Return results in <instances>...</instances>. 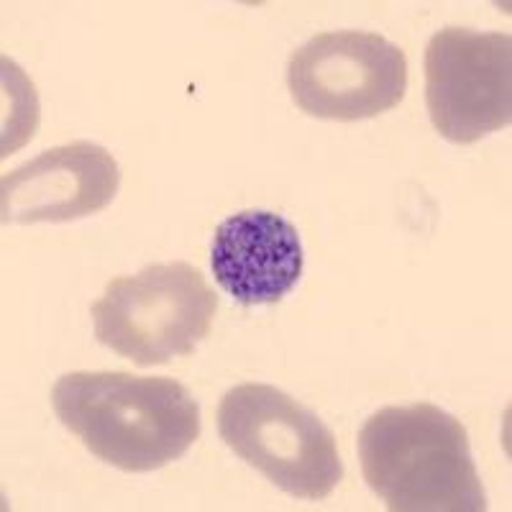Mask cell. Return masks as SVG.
Masks as SVG:
<instances>
[{"label":"cell","mask_w":512,"mask_h":512,"mask_svg":"<svg viewBox=\"0 0 512 512\" xmlns=\"http://www.w3.org/2000/svg\"><path fill=\"white\" fill-rule=\"evenodd\" d=\"M121 172L113 154L93 141L54 146L3 175V223H67L105 210Z\"/></svg>","instance_id":"cell-7"},{"label":"cell","mask_w":512,"mask_h":512,"mask_svg":"<svg viewBox=\"0 0 512 512\" xmlns=\"http://www.w3.org/2000/svg\"><path fill=\"white\" fill-rule=\"evenodd\" d=\"M52 408L90 454L128 474L172 464L200 436L198 400L169 377L64 374L54 384Z\"/></svg>","instance_id":"cell-1"},{"label":"cell","mask_w":512,"mask_h":512,"mask_svg":"<svg viewBox=\"0 0 512 512\" xmlns=\"http://www.w3.org/2000/svg\"><path fill=\"white\" fill-rule=\"evenodd\" d=\"M216 313V292L187 262L116 277L90 305L95 338L139 367L190 356L210 336Z\"/></svg>","instance_id":"cell-3"},{"label":"cell","mask_w":512,"mask_h":512,"mask_svg":"<svg viewBox=\"0 0 512 512\" xmlns=\"http://www.w3.org/2000/svg\"><path fill=\"white\" fill-rule=\"evenodd\" d=\"M287 85L308 116L367 121L402 103L408 57L372 31H328L292 52Z\"/></svg>","instance_id":"cell-5"},{"label":"cell","mask_w":512,"mask_h":512,"mask_svg":"<svg viewBox=\"0 0 512 512\" xmlns=\"http://www.w3.org/2000/svg\"><path fill=\"white\" fill-rule=\"evenodd\" d=\"M425 103L451 144H474L512 121V36L446 26L425 47Z\"/></svg>","instance_id":"cell-6"},{"label":"cell","mask_w":512,"mask_h":512,"mask_svg":"<svg viewBox=\"0 0 512 512\" xmlns=\"http://www.w3.org/2000/svg\"><path fill=\"white\" fill-rule=\"evenodd\" d=\"M216 420L233 454L297 500H326L344 479L331 428L272 384L228 390Z\"/></svg>","instance_id":"cell-4"},{"label":"cell","mask_w":512,"mask_h":512,"mask_svg":"<svg viewBox=\"0 0 512 512\" xmlns=\"http://www.w3.org/2000/svg\"><path fill=\"white\" fill-rule=\"evenodd\" d=\"M297 228L272 210H241L216 228L210 267L223 292L241 305H274L303 277Z\"/></svg>","instance_id":"cell-8"},{"label":"cell","mask_w":512,"mask_h":512,"mask_svg":"<svg viewBox=\"0 0 512 512\" xmlns=\"http://www.w3.org/2000/svg\"><path fill=\"white\" fill-rule=\"evenodd\" d=\"M359 461L392 512H484L487 495L469 433L431 402L390 405L359 431Z\"/></svg>","instance_id":"cell-2"}]
</instances>
